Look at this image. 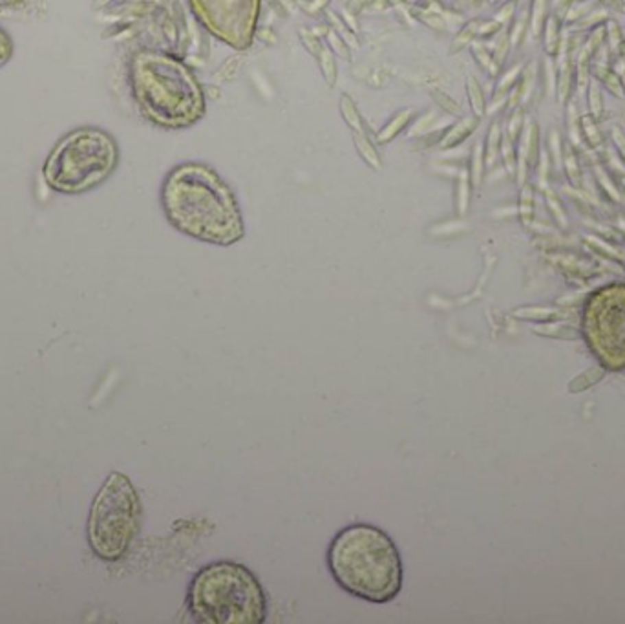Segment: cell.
<instances>
[{
    "label": "cell",
    "mask_w": 625,
    "mask_h": 624,
    "mask_svg": "<svg viewBox=\"0 0 625 624\" xmlns=\"http://www.w3.org/2000/svg\"><path fill=\"white\" fill-rule=\"evenodd\" d=\"M194 15L209 32L234 49L255 41L260 0H189Z\"/></svg>",
    "instance_id": "obj_8"
},
{
    "label": "cell",
    "mask_w": 625,
    "mask_h": 624,
    "mask_svg": "<svg viewBox=\"0 0 625 624\" xmlns=\"http://www.w3.org/2000/svg\"><path fill=\"white\" fill-rule=\"evenodd\" d=\"M327 568L338 586L368 603H392L403 590V557L392 537L371 524L338 531L327 549Z\"/></svg>",
    "instance_id": "obj_2"
},
{
    "label": "cell",
    "mask_w": 625,
    "mask_h": 624,
    "mask_svg": "<svg viewBox=\"0 0 625 624\" xmlns=\"http://www.w3.org/2000/svg\"><path fill=\"white\" fill-rule=\"evenodd\" d=\"M547 35H545V46H547V51L549 54H554L556 46H558V22L556 19H549L547 22Z\"/></svg>",
    "instance_id": "obj_22"
},
{
    "label": "cell",
    "mask_w": 625,
    "mask_h": 624,
    "mask_svg": "<svg viewBox=\"0 0 625 624\" xmlns=\"http://www.w3.org/2000/svg\"><path fill=\"white\" fill-rule=\"evenodd\" d=\"M137 108L163 128H187L205 114V95L189 66L161 51H139L130 62Z\"/></svg>",
    "instance_id": "obj_3"
},
{
    "label": "cell",
    "mask_w": 625,
    "mask_h": 624,
    "mask_svg": "<svg viewBox=\"0 0 625 624\" xmlns=\"http://www.w3.org/2000/svg\"><path fill=\"white\" fill-rule=\"evenodd\" d=\"M561 141L560 134L556 130L550 132V150H552V163L556 167H561V158H563V150H561Z\"/></svg>",
    "instance_id": "obj_24"
},
{
    "label": "cell",
    "mask_w": 625,
    "mask_h": 624,
    "mask_svg": "<svg viewBox=\"0 0 625 624\" xmlns=\"http://www.w3.org/2000/svg\"><path fill=\"white\" fill-rule=\"evenodd\" d=\"M467 90H468V99L472 104V110L475 117H481L484 114V95L483 90L479 86V82L473 77H468L467 81Z\"/></svg>",
    "instance_id": "obj_12"
},
{
    "label": "cell",
    "mask_w": 625,
    "mask_h": 624,
    "mask_svg": "<svg viewBox=\"0 0 625 624\" xmlns=\"http://www.w3.org/2000/svg\"><path fill=\"white\" fill-rule=\"evenodd\" d=\"M340 112H342L344 119L348 123L355 132H360V134H364V128H362V121H360V115L357 112V106L353 104V101L348 97V95H344L340 99Z\"/></svg>",
    "instance_id": "obj_11"
},
{
    "label": "cell",
    "mask_w": 625,
    "mask_h": 624,
    "mask_svg": "<svg viewBox=\"0 0 625 624\" xmlns=\"http://www.w3.org/2000/svg\"><path fill=\"white\" fill-rule=\"evenodd\" d=\"M13 55V41L4 27H0V68L11 59Z\"/></svg>",
    "instance_id": "obj_21"
},
{
    "label": "cell",
    "mask_w": 625,
    "mask_h": 624,
    "mask_svg": "<svg viewBox=\"0 0 625 624\" xmlns=\"http://www.w3.org/2000/svg\"><path fill=\"white\" fill-rule=\"evenodd\" d=\"M119 148L106 130L81 126L57 141L44 161V180L62 194H82L101 185L117 167Z\"/></svg>",
    "instance_id": "obj_5"
},
{
    "label": "cell",
    "mask_w": 625,
    "mask_h": 624,
    "mask_svg": "<svg viewBox=\"0 0 625 624\" xmlns=\"http://www.w3.org/2000/svg\"><path fill=\"white\" fill-rule=\"evenodd\" d=\"M534 82H536V66L530 65L527 68V71H525V76H523V86H521V92H519V97H521L523 101H527V99L530 97Z\"/></svg>",
    "instance_id": "obj_23"
},
{
    "label": "cell",
    "mask_w": 625,
    "mask_h": 624,
    "mask_svg": "<svg viewBox=\"0 0 625 624\" xmlns=\"http://www.w3.org/2000/svg\"><path fill=\"white\" fill-rule=\"evenodd\" d=\"M475 125H477V119L461 121V123H459V125H457L456 128L448 134V139L443 141V147H451V145H456V143H459L461 139H464V137H467L468 134L475 128Z\"/></svg>",
    "instance_id": "obj_16"
},
{
    "label": "cell",
    "mask_w": 625,
    "mask_h": 624,
    "mask_svg": "<svg viewBox=\"0 0 625 624\" xmlns=\"http://www.w3.org/2000/svg\"><path fill=\"white\" fill-rule=\"evenodd\" d=\"M410 117H412V110L410 108L403 110V112H399V114L395 115V117H393V119L390 121V123H388V125L384 126L381 132H379V137H377V139H379L381 143H386V141H390V139H393V137L397 136L399 132L403 130L404 126L408 125Z\"/></svg>",
    "instance_id": "obj_9"
},
{
    "label": "cell",
    "mask_w": 625,
    "mask_h": 624,
    "mask_svg": "<svg viewBox=\"0 0 625 624\" xmlns=\"http://www.w3.org/2000/svg\"><path fill=\"white\" fill-rule=\"evenodd\" d=\"M141 500L130 478L112 472L93 498L88 518V542L103 560L123 559L141 526Z\"/></svg>",
    "instance_id": "obj_6"
},
{
    "label": "cell",
    "mask_w": 625,
    "mask_h": 624,
    "mask_svg": "<svg viewBox=\"0 0 625 624\" xmlns=\"http://www.w3.org/2000/svg\"><path fill=\"white\" fill-rule=\"evenodd\" d=\"M519 71H521V66H516V68H512V70L508 71V73L505 76V79H501V82L497 84V92L505 93L506 90H508V88H510L512 84L516 82L517 76H519Z\"/></svg>",
    "instance_id": "obj_25"
},
{
    "label": "cell",
    "mask_w": 625,
    "mask_h": 624,
    "mask_svg": "<svg viewBox=\"0 0 625 624\" xmlns=\"http://www.w3.org/2000/svg\"><path fill=\"white\" fill-rule=\"evenodd\" d=\"M353 141H355V145H357V150L360 152V156L366 159V163H370V167H375V169H381V165H382L381 158H379V154H377V150L373 148V145L368 141L366 134L355 132Z\"/></svg>",
    "instance_id": "obj_10"
},
{
    "label": "cell",
    "mask_w": 625,
    "mask_h": 624,
    "mask_svg": "<svg viewBox=\"0 0 625 624\" xmlns=\"http://www.w3.org/2000/svg\"><path fill=\"white\" fill-rule=\"evenodd\" d=\"M501 148V130L499 125H492L488 132V139H486V158H484V163L492 167V163L495 161V156L499 152Z\"/></svg>",
    "instance_id": "obj_17"
},
{
    "label": "cell",
    "mask_w": 625,
    "mask_h": 624,
    "mask_svg": "<svg viewBox=\"0 0 625 624\" xmlns=\"http://www.w3.org/2000/svg\"><path fill=\"white\" fill-rule=\"evenodd\" d=\"M561 165L565 167V172H567V176H569V180L578 185V183H580V176H582V172H580L578 158H576V154H574V148H572L571 145L563 147V158H561Z\"/></svg>",
    "instance_id": "obj_14"
},
{
    "label": "cell",
    "mask_w": 625,
    "mask_h": 624,
    "mask_svg": "<svg viewBox=\"0 0 625 624\" xmlns=\"http://www.w3.org/2000/svg\"><path fill=\"white\" fill-rule=\"evenodd\" d=\"M187 608L203 624H261L267 619V595L249 568L217 560L194 575Z\"/></svg>",
    "instance_id": "obj_4"
},
{
    "label": "cell",
    "mask_w": 625,
    "mask_h": 624,
    "mask_svg": "<svg viewBox=\"0 0 625 624\" xmlns=\"http://www.w3.org/2000/svg\"><path fill=\"white\" fill-rule=\"evenodd\" d=\"M484 148L481 143L475 145L472 154V181L477 185L479 181H481V176H483V163H484Z\"/></svg>",
    "instance_id": "obj_20"
},
{
    "label": "cell",
    "mask_w": 625,
    "mask_h": 624,
    "mask_svg": "<svg viewBox=\"0 0 625 624\" xmlns=\"http://www.w3.org/2000/svg\"><path fill=\"white\" fill-rule=\"evenodd\" d=\"M613 139H615L616 143V148L620 150L622 156L625 158V134L620 126H615V128H613Z\"/></svg>",
    "instance_id": "obj_27"
},
{
    "label": "cell",
    "mask_w": 625,
    "mask_h": 624,
    "mask_svg": "<svg viewBox=\"0 0 625 624\" xmlns=\"http://www.w3.org/2000/svg\"><path fill=\"white\" fill-rule=\"evenodd\" d=\"M543 5H545V0H536V5H534V13H532L534 33H538L539 22H541V16H543Z\"/></svg>",
    "instance_id": "obj_26"
},
{
    "label": "cell",
    "mask_w": 625,
    "mask_h": 624,
    "mask_svg": "<svg viewBox=\"0 0 625 624\" xmlns=\"http://www.w3.org/2000/svg\"><path fill=\"white\" fill-rule=\"evenodd\" d=\"M580 130H582L591 147H598L602 143V134H600L598 125H596V119L593 115H582L580 117Z\"/></svg>",
    "instance_id": "obj_15"
},
{
    "label": "cell",
    "mask_w": 625,
    "mask_h": 624,
    "mask_svg": "<svg viewBox=\"0 0 625 624\" xmlns=\"http://www.w3.org/2000/svg\"><path fill=\"white\" fill-rule=\"evenodd\" d=\"M587 106L589 115H593L594 119L602 117V114H604V97H602L598 82H591L587 86Z\"/></svg>",
    "instance_id": "obj_13"
},
{
    "label": "cell",
    "mask_w": 625,
    "mask_h": 624,
    "mask_svg": "<svg viewBox=\"0 0 625 624\" xmlns=\"http://www.w3.org/2000/svg\"><path fill=\"white\" fill-rule=\"evenodd\" d=\"M161 203L176 229L194 240L233 246L245 235L244 214L233 189L203 163H183L165 178Z\"/></svg>",
    "instance_id": "obj_1"
},
{
    "label": "cell",
    "mask_w": 625,
    "mask_h": 624,
    "mask_svg": "<svg viewBox=\"0 0 625 624\" xmlns=\"http://www.w3.org/2000/svg\"><path fill=\"white\" fill-rule=\"evenodd\" d=\"M514 139L508 134L501 136V154H503V161H505L506 169L514 170L516 169V152H514Z\"/></svg>",
    "instance_id": "obj_19"
},
{
    "label": "cell",
    "mask_w": 625,
    "mask_h": 624,
    "mask_svg": "<svg viewBox=\"0 0 625 624\" xmlns=\"http://www.w3.org/2000/svg\"><path fill=\"white\" fill-rule=\"evenodd\" d=\"M596 76L602 82H604L605 86L609 88L611 93H615L616 97H624V88H622L620 79L615 76V73H611L609 70H604V68H600L596 70Z\"/></svg>",
    "instance_id": "obj_18"
},
{
    "label": "cell",
    "mask_w": 625,
    "mask_h": 624,
    "mask_svg": "<svg viewBox=\"0 0 625 624\" xmlns=\"http://www.w3.org/2000/svg\"><path fill=\"white\" fill-rule=\"evenodd\" d=\"M583 332L605 368H625V286L605 288L589 301Z\"/></svg>",
    "instance_id": "obj_7"
}]
</instances>
